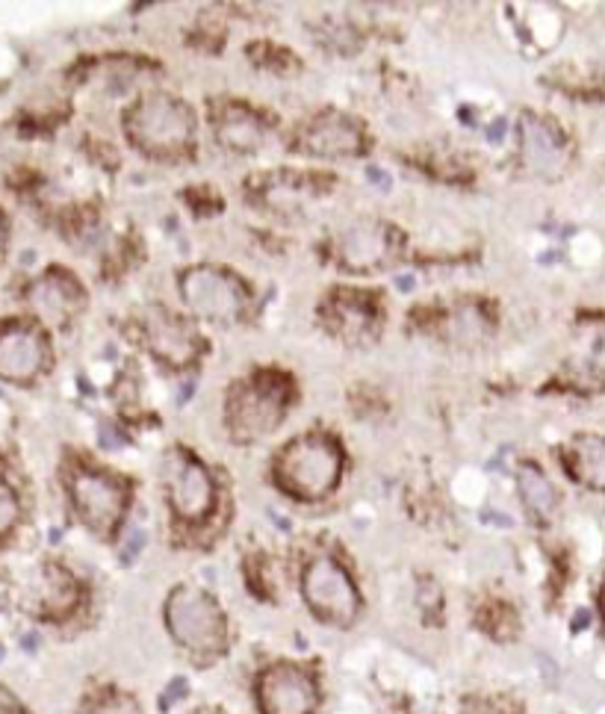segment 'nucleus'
Returning a JSON list of instances; mask_svg holds the SVG:
<instances>
[{"label":"nucleus","mask_w":605,"mask_h":714,"mask_svg":"<svg viewBox=\"0 0 605 714\" xmlns=\"http://www.w3.org/2000/svg\"><path fill=\"white\" fill-rule=\"evenodd\" d=\"M331 319L349 340H361L372 328L375 307L369 298H363V293H340L331 301Z\"/></svg>","instance_id":"obj_19"},{"label":"nucleus","mask_w":605,"mask_h":714,"mask_svg":"<svg viewBox=\"0 0 605 714\" xmlns=\"http://www.w3.org/2000/svg\"><path fill=\"white\" fill-rule=\"evenodd\" d=\"M192 113L189 107L169 98V95H148L142 104H136L130 116V133L133 142L151 154H175L183 151L192 139Z\"/></svg>","instance_id":"obj_3"},{"label":"nucleus","mask_w":605,"mask_h":714,"mask_svg":"<svg viewBox=\"0 0 605 714\" xmlns=\"http://www.w3.org/2000/svg\"><path fill=\"white\" fill-rule=\"evenodd\" d=\"M449 328H452V337H455L458 343H476L484 331H487V322H484L479 307L467 304V307H461V310L452 316V325H449Z\"/></svg>","instance_id":"obj_21"},{"label":"nucleus","mask_w":605,"mask_h":714,"mask_svg":"<svg viewBox=\"0 0 605 714\" xmlns=\"http://www.w3.org/2000/svg\"><path fill=\"white\" fill-rule=\"evenodd\" d=\"M80 287L71 281V278H65V275H48V278H42L39 284H36V290H33V304H36V310L42 313V316H48V319H65V316H71L74 310H77V304H80Z\"/></svg>","instance_id":"obj_18"},{"label":"nucleus","mask_w":605,"mask_h":714,"mask_svg":"<svg viewBox=\"0 0 605 714\" xmlns=\"http://www.w3.org/2000/svg\"><path fill=\"white\" fill-rule=\"evenodd\" d=\"M30 608L42 617H62L71 611V605L77 602V585L74 579L57 567V564H45L36 579H33V594H30Z\"/></svg>","instance_id":"obj_15"},{"label":"nucleus","mask_w":605,"mask_h":714,"mask_svg":"<svg viewBox=\"0 0 605 714\" xmlns=\"http://www.w3.org/2000/svg\"><path fill=\"white\" fill-rule=\"evenodd\" d=\"M523 166L538 178H558L567 166V145L561 133L538 116H526L520 127Z\"/></svg>","instance_id":"obj_11"},{"label":"nucleus","mask_w":605,"mask_h":714,"mask_svg":"<svg viewBox=\"0 0 605 714\" xmlns=\"http://www.w3.org/2000/svg\"><path fill=\"white\" fill-rule=\"evenodd\" d=\"M287 408V381L275 372H260L240 384L228 399V425L240 440H260L275 431Z\"/></svg>","instance_id":"obj_2"},{"label":"nucleus","mask_w":605,"mask_h":714,"mask_svg":"<svg viewBox=\"0 0 605 714\" xmlns=\"http://www.w3.org/2000/svg\"><path fill=\"white\" fill-rule=\"evenodd\" d=\"M3 239H6V228H3V216H0V254H3Z\"/></svg>","instance_id":"obj_25"},{"label":"nucleus","mask_w":605,"mask_h":714,"mask_svg":"<svg viewBox=\"0 0 605 714\" xmlns=\"http://www.w3.org/2000/svg\"><path fill=\"white\" fill-rule=\"evenodd\" d=\"M603 608H605V588H603Z\"/></svg>","instance_id":"obj_26"},{"label":"nucleus","mask_w":605,"mask_h":714,"mask_svg":"<svg viewBox=\"0 0 605 714\" xmlns=\"http://www.w3.org/2000/svg\"><path fill=\"white\" fill-rule=\"evenodd\" d=\"M166 490L175 514L195 523L204 520L213 505V481L210 473L186 452H169L166 458Z\"/></svg>","instance_id":"obj_8"},{"label":"nucleus","mask_w":605,"mask_h":714,"mask_svg":"<svg viewBox=\"0 0 605 714\" xmlns=\"http://www.w3.org/2000/svg\"><path fill=\"white\" fill-rule=\"evenodd\" d=\"M183 694V679H175L172 685H169V691H166V697H160V709H169L178 697Z\"/></svg>","instance_id":"obj_24"},{"label":"nucleus","mask_w":605,"mask_h":714,"mask_svg":"<svg viewBox=\"0 0 605 714\" xmlns=\"http://www.w3.org/2000/svg\"><path fill=\"white\" fill-rule=\"evenodd\" d=\"M166 620L175 641L192 653H216L225 644V620L216 602L204 591L178 588L169 596Z\"/></svg>","instance_id":"obj_4"},{"label":"nucleus","mask_w":605,"mask_h":714,"mask_svg":"<svg viewBox=\"0 0 605 714\" xmlns=\"http://www.w3.org/2000/svg\"><path fill=\"white\" fill-rule=\"evenodd\" d=\"M302 145L316 157H352L361 151V130L343 113H322L307 124Z\"/></svg>","instance_id":"obj_14"},{"label":"nucleus","mask_w":605,"mask_h":714,"mask_svg":"<svg viewBox=\"0 0 605 714\" xmlns=\"http://www.w3.org/2000/svg\"><path fill=\"white\" fill-rule=\"evenodd\" d=\"M517 484H520V496L523 502L529 505V511L541 520H549L555 514V505H558V496H555V487L549 484V478L535 467V464H520L517 470Z\"/></svg>","instance_id":"obj_20"},{"label":"nucleus","mask_w":605,"mask_h":714,"mask_svg":"<svg viewBox=\"0 0 605 714\" xmlns=\"http://www.w3.org/2000/svg\"><path fill=\"white\" fill-rule=\"evenodd\" d=\"M340 478V449L331 437L307 434L278 458V481L299 499H322Z\"/></svg>","instance_id":"obj_1"},{"label":"nucleus","mask_w":605,"mask_h":714,"mask_svg":"<svg viewBox=\"0 0 605 714\" xmlns=\"http://www.w3.org/2000/svg\"><path fill=\"white\" fill-rule=\"evenodd\" d=\"M260 709L263 714H313L316 685L296 664H275L260 676Z\"/></svg>","instance_id":"obj_9"},{"label":"nucleus","mask_w":605,"mask_h":714,"mask_svg":"<svg viewBox=\"0 0 605 714\" xmlns=\"http://www.w3.org/2000/svg\"><path fill=\"white\" fill-rule=\"evenodd\" d=\"M15 520H18V502L12 496V490L0 481V532L12 529Z\"/></svg>","instance_id":"obj_22"},{"label":"nucleus","mask_w":605,"mask_h":714,"mask_svg":"<svg viewBox=\"0 0 605 714\" xmlns=\"http://www.w3.org/2000/svg\"><path fill=\"white\" fill-rule=\"evenodd\" d=\"M337 254L346 269L355 272L381 269L393 257V234L381 222H361L340 237Z\"/></svg>","instance_id":"obj_13"},{"label":"nucleus","mask_w":605,"mask_h":714,"mask_svg":"<svg viewBox=\"0 0 605 714\" xmlns=\"http://www.w3.org/2000/svg\"><path fill=\"white\" fill-rule=\"evenodd\" d=\"M142 334L148 340V346L154 349V355L172 366L189 363L198 352V337L195 331L183 322L181 316L169 313V310H148L142 319Z\"/></svg>","instance_id":"obj_12"},{"label":"nucleus","mask_w":605,"mask_h":714,"mask_svg":"<svg viewBox=\"0 0 605 714\" xmlns=\"http://www.w3.org/2000/svg\"><path fill=\"white\" fill-rule=\"evenodd\" d=\"M216 136L225 148H231L237 154H251V151L263 148L269 130L260 124L254 113L242 110L240 104H231L216 116Z\"/></svg>","instance_id":"obj_16"},{"label":"nucleus","mask_w":605,"mask_h":714,"mask_svg":"<svg viewBox=\"0 0 605 714\" xmlns=\"http://www.w3.org/2000/svg\"><path fill=\"white\" fill-rule=\"evenodd\" d=\"M0 714H24V709H21V703L0 685Z\"/></svg>","instance_id":"obj_23"},{"label":"nucleus","mask_w":605,"mask_h":714,"mask_svg":"<svg viewBox=\"0 0 605 714\" xmlns=\"http://www.w3.org/2000/svg\"><path fill=\"white\" fill-rule=\"evenodd\" d=\"M304 596L310 602V608L322 617V620H334V623H349L358 614V591L349 582L346 570L322 555L313 558L304 570Z\"/></svg>","instance_id":"obj_6"},{"label":"nucleus","mask_w":605,"mask_h":714,"mask_svg":"<svg viewBox=\"0 0 605 714\" xmlns=\"http://www.w3.org/2000/svg\"><path fill=\"white\" fill-rule=\"evenodd\" d=\"M45 337L36 325L12 322L0 331V378L30 381L45 366Z\"/></svg>","instance_id":"obj_10"},{"label":"nucleus","mask_w":605,"mask_h":714,"mask_svg":"<svg viewBox=\"0 0 605 714\" xmlns=\"http://www.w3.org/2000/svg\"><path fill=\"white\" fill-rule=\"evenodd\" d=\"M71 499L80 514V520L98 532L110 535L116 529L124 511V487L116 478L95 473V470H77L71 478Z\"/></svg>","instance_id":"obj_7"},{"label":"nucleus","mask_w":605,"mask_h":714,"mask_svg":"<svg viewBox=\"0 0 605 714\" xmlns=\"http://www.w3.org/2000/svg\"><path fill=\"white\" fill-rule=\"evenodd\" d=\"M181 290L186 304L210 322H234L245 307V290L240 281L213 266L189 269L183 275Z\"/></svg>","instance_id":"obj_5"},{"label":"nucleus","mask_w":605,"mask_h":714,"mask_svg":"<svg viewBox=\"0 0 605 714\" xmlns=\"http://www.w3.org/2000/svg\"><path fill=\"white\" fill-rule=\"evenodd\" d=\"M567 470L585 487L603 490L605 487V437L603 434H579L564 449Z\"/></svg>","instance_id":"obj_17"}]
</instances>
